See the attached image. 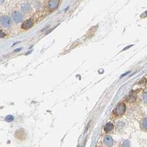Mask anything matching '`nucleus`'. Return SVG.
Wrapping results in <instances>:
<instances>
[{"instance_id": "9", "label": "nucleus", "mask_w": 147, "mask_h": 147, "mask_svg": "<svg viewBox=\"0 0 147 147\" xmlns=\"http://www.w3.org/2000/svg\"><path fill=\"white\" fill-rule=\"evenodd\" d=\"M137 98V95L136 93H135L134 92L132 91L130 93V95H129V100L130 101L132 102L136 100V99Z\"/></svg>"}, {"instance_id": "14", "label": "nucleus", "mask_w": 147, "mask_h": 147, "mask_svg": "<svg viewBox=\"0 0 147 147\" xmlns=\"http://www.w3.org/2000/svg\"><path fill=\"white\" fill-rule=\"evenodd\" d=\"M132 46H133V45H129V46H128L127 47H126V48H124L123 49V51H124V50H127V49H128V48H131Z\"/></svg>"}, {"instance_id": "6", "label": "nucleus", "mask_w": 147, "mask_h": 147, "mask_svg": "<svg viewBox=\"0 0 147 147\" xmlns=\"http://www.w3.org/2000/svg\"><path fill=\"white\" fill-rule=\"evenodd\" d=\"M104 142L107 146L111 147L113 145V139L110 136H107L104 138Z\"/></svg>"}, {"instance_id": "7", "label": "nucleus", "mask_w": 147, "mask_h": 147, "mask_svg": "<svg viewBox=\"0 0 147 147\" xmlns=\"http://www.w3.org/2000/svg\"><path fill=\"white\" fill-rule=\"evenodd\" d=\"M113 129V124L112 122L107 123L104 127V130L107 132L112 131Z\"/></svg>"}, {"instance_id": "5", "label": "nucleus", "mask_w": 147, "mask_h": 147, "mask_svg": "<svg viewBox=\"0 0 147 147\" xmlns=\"http://www.w3.org/2000/svg\"><path fill=\"white\" fill-rule=\"evenodd\" d=\"M59 5V0H50L48 3V6L50 9H55Z\"/></svg>"}, {"instance_id": "12", "label": "nucleus", "mask_w": 147, "mask_h": 147, "mask_svg": "<svg viewBox=\"0 0 147 147\" xmlns=\"http://www.w3.org/2000/svg\"><path fill=\"white\" fill-rule=\"evenodd\" d=\"M5 37V33L2 31L0 30V38H3Z\"/></svg>"}, {"instance_id": "10", "label": "nucleus", "mask_w": 147, "mask_h": 147, "mask_svg": "<svg viewBox=\"0 0 147 147\" xmlns=\"http://www.w3.org/2000/svg\"><path fill=\"white\" fill-rule=\"evenodd\" d=\"M141 127L143 129L147 130V118H145L144 119H143L142 121L141 122Z\"/></svg>"}, {"instance_id": "1", "label": "nucleus", "mask_w": 147, "mask_h": 147, "mask_svg": "<svg viewBox=\"0 0 147 147\" xmlns=\"http://www.w3.org/2000/svg\"><path fill=\"white\" fill-rule=\"evenodd\" d=\"M126 107L125 104L123 103H119L116 107L114 111V115L117 117H121L125 112Z\"/></svg>"}, {"instance_id": "2", "label": "nucleus", "mask_w": 147, "mask_h": 147, "mask_svg": "<svg viewBox=\"0 0 147 147\" xmlns=\"http://www.w3.org/2000/svg\"><path fill=\"white\" fill-rule=\"evenodd\" d=\"M0 24L5 28H8L11 24V20L8 16H3L0 18Z\"/></svg>"}, {"instance_id": "15", "label": "nucleus", "mask_w": 147, "mask_h": 147, "mask_svg": "<svg viewBox=\"0 0 147 147\" xmlns=\"http://www.w3.org/2000/svg\"><path fill=\"white\" fill-rule=\"evenodd\" d=\"M21 50V48H19V49H16V50H15V52H19V51Z\"/></svg>"}, {"instance_id": "16", "label": "nucleus", "mask_w": 147, "mask_h": 147, "mask_svg": "<svg viewBox=\"0 0 147 147\" xmlns=\"http://www.w3.org/2000/svg\"><path fill=\"white\" fill-rule=\"evenodd\" d=\"M4 1H5V0H0V3H3V2H4Z\"/></svg>"}, {"instance_id": "8", "label": "nucleus", "mask_w": 147, "mask_h": 147, "mask_svg": "<svg viewBox=\"0 0 147 147\" xmlns=\"http://www.w3.org/2000/svg\"><path fill=\"white\" fill-rule=\"evenodd\" d=\"M21 9L24 12H28L30 10V6L28 3H25L22 5Z\"/></svg>"}, {"instance_id": "4", "label": "nucleus", "mask_w": 147, "mask_h": 147, "mask_svg": "<svg viewBox=\"0 0 147 147\" xmlns=\"http://www.w3.org/2000/svg\"><path fill=\"white\" fill-rule=\"evenodd\" d=\"M33 23L31 20H25L22 24V28L24 29H28L33 26Z\"/></svg>"}, {"instance_id": "11", "label": "nucleus", "mask_w": 147, "mask_h": 147, "mask_svg": "<svg viewBox=\"0 0 147 147\" xmlns=\"http://www.w3.org/2000/svg\"><path fill=\"white\" fill-rule=\"evenodd\" d=\"M14 120V117L12 115H8L5 118V121L7 122H11Z\"/></svg>"}, {"instance_id": "3", "label": "nucleus", "mask_w": 147, "mask_h": 147, "mask_svg": "<svg viewBox=\"0 0 147 147\" xmlns=\"http://www.w3.org/2000/svg\"><path fill=\"white\" fill-rule=\"evenodd\" d=\"M11 16L13 21L16 23H20V22H22V19H23V16L22 13L18 11L13 12L12 13Z\"/></svg>"}, {"instance_id": "13", "label": "nucleus", "mask_w": 147, "mask_h": 147, "mask_svg": "<svg viewBox=\"0 0 147 147\" xmlns=\"http://www.w3.org/2000/svg\"><path fill=\"white\" fill-rule=\"evenodd\" d=\"M129 73H130V71H128V72L126 73L125 74H122V75H121V76H120V78H122L123 77H124V76H126V75H127L128 74H129Z\"/></svg>"}]
</instances>
